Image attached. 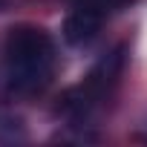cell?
Returning a JSON list of instances; mask_svg holds the SVG:
<instances>
[{
	"label": "cell",
	"instance_id": "4",
	"mask_svg": "<svg viewBox=\"0 0 147 147\" xmlns=\"http://www.w3.org/2000/svg\"><path fill=\"white\" fill-rule=\"evenodd\" d=\"M26 141V127L15 115H0V144H15Z\"/></svg>",
	"mask_w": 147,
	"mask_h": 147
},
{
	"label": "cell",
	"instance_id": "2",
	"mask_svg": "<svg viewBox=\"0 0 147 147\" xmlns=\"http://www.w3.org/2000/svg\"><path fill=\"white\" fill-rule=\"evenodd\" d=\"M127 43H115L113 49H107L84 75L81 84L69 87L61 92L58 104H55V115L72 127V130H84L95 121V115L101 113V107L113 98V92L118 90L124 69H127Z\"/></svg>",
	"mask_w": 147,
	"mask_h": 147
},
{
	"label": "cell",
	"instance_id": "6",
	"mask_svg": "<svg viewBox=\"0 0 147 147\" xmlns=\"http://www.w3.org/2000/svg\"><path fill=\"white\" fill-rule=\"evenodd\" d=\"M6 6H9V0H0V12H3V9H6Z\"/></svg>",
	"mask_w": 147,
	"mask_h": 147
},
{
	"label": "cell",
	"instance_id": "5",
	"mask_svg": "<svg viewBox=\"0 0 147 147\" xmlns=\"http://www.w3.org/2000/svg\"><path fill=\"white\" fill-rule=\"evenodd\" d=\"M124 3H127V0H72V6H87V9H95V12H101L104 18H107V15H113V12H118Z\"/></svg>",
	"mask_w": 147,
	"mask_h": 147
},
{
	"label": "cell",
	"instance_id": "3",
	"mask_svg": "<svg viewBox=\"0 0 147 147\" xmlns=\"http://www.w3.org/2000/svg\"><path fill=\"white\" fill-rule=\"evenodd\" d=\"M104 15L87 6H72L61 23V38L66 46H87L98 38L101 26H104Z\"/></svg>",
	"mask_w": 147,
	"mask_h": 147
},
{
	"label": "cell",
	"instance_id": "1",
	"mask_svg": "<svg viewBox=\"0 0 147 147\" xmlns=\"http://www.w3.org/2000/svg\"><path fill=\"white\" fill-rule=\"evenodd\" d=\"M58 66L55 40L46 29L35 23H18L0 43V90L9 98L40 95Z\"/></svg>",
	"mask_w": 147,
	"mask_h": 147
}]
</instances>
